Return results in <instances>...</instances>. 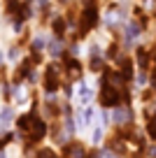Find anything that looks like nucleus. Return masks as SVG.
<instances>
[{"label":"nucleus","instance_id":"20e7f679","mask_svg":"<svg viewBox=\"0 0 156 158\" xmlns=\"http://www.w3.org/2000/svg\"><path fill=\"white\" fill-rule=\"evenodd\" d=\"M93 95H96V91H93V86H89L86 81H77V102L79 107H86V105L93 102Z\"/></svg>","mask_w":156,"mask_h":158},{"label":"nucleus","instance_id":"7ed1b4c3","mask_svg":"<svg viewBox=\"0 0 156 158\" xmlns=\"http://www.w3.org/2000/svg\"><path fill=\"white\" fill-rule=\"evenodd\" d=\"M63 158H86V144L79 139H68L63 147Z\"/></svg>","mask_w":156,"mask_h":158},{"label":"nucleus","instance_id":"1a4fd4ad","mask_svg":"<svg viewBox=\"0 0 156 158\" xmlns=\"http://www.w3.org/2000/svg\"><path fill=\"white\" fill-rule=\"evenodd\" d=\"M2 2H14V0H2Z\"/></svg>","mask_w":156,"mask_h":158},{"label":"nucleus","instance_id":"f03ea898","mask_svg":"<svg viewBox=\"0 0 156 158\" xmlns=\"http://www.w3.org/2000/svg\"><path fill=\"white\" fill-rule=\"evenodd\" d=\"M61 65H63V79H65V81L77 84V81H82V79H84L86 65L79 60V56H68V54H63Z\"/></svg>","mask_w":156,"mask_h":158},{"label":"nucleus","instance_id":"6e6552de","mask_svg":"<svg viewBox=\"0 0 156 158\" xmlns=\"http://www.w3.org/2000/svg\"><path fill=\"white\" fill-rule=\"evenodd\" d=\"M100 158H121V153L112 151V149H105V151H102V156H100Z\"/></svg>","mask_w":156,"mask_h":158},{"label":"nucleus","instance_id":"39448f33","mask_svg":"<svg viewBox=\"0 0 156 158\" xmlns=\"http://www.w3.org/2000/svg\"><path fill=\"white\" fill-rule=\"evenodd\" d=\"M7 60H10V63L12 65H14V63H19V60L21 58H24V51H21V44H10V47H7Z\"/></svg>","mask_w":156,"mask_h":158},{"label":"nucleus","instance_id":"f257e3e1","mask_svg":"<svg viewBox=\"0 0 156 158\" xmlns=\"http://www.w3.org/2000/svg\"><path fill=\"white\" fill-rule=\"evenodd\" d=\"M63 65L58 60H49L44 63V70H42V77H40V84H42V91L47 95H56L63 86Z\"/></svg>","mask_w":156,"mask_h":158},{"label":"nucleus","instance_id":"0eeeda50","mask_svg":"<svg viewBox=\"0 0 156 158\" xmlns=\"http://www.w3.org/2000/svg\"><path fill=\"white\" fill-rule=\"evenodd\" d=\"M35 158H56V153L51 151V149H47V147H44V149H40V151L35 153Z\"/></svg>","mask_w":156,"mask_h":158},{"label":"nucleus","instance_id":"423d86ee","mask_svg":"<svg viewBox=\"0 0 156 158\" xmlns=\"http://www.w3.org/2000/svg\"><path fill=\"white\" fill-rule=\"evenodd\" d=\"M102 133H105V128H102V126H98V128L93 130V137H91V142H93V144H100V142H102Z\"/></svg>","mask_w":156,"mask_h":158}]
</instances>
